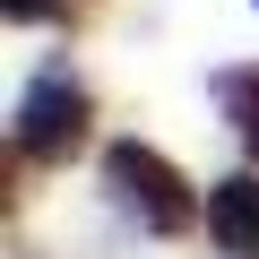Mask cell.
Returning <instances> with one entry per match:
<instances>
[{
  "label": "cell",
  "instance_id": "cell-1",
  "mask_svg": "<svg viewBox=\"0 0 259 259\" xmlns=\"http://www.w3.org/2000/svg\"><path fill=\"white\" fill-rule=\"evenodd\" d=\"M104 182H112V199L139 216V225H156V233H182L190 216H199V199H190V182L156 156V147H139V139H112L104 147Z\"/></svg>",
  "mask_w": 259,
  "mask_h": 259
},
{
  "label": "cell",
  "instance_id": "cell-2",
  "mask_svg": "<svg viewBox=\"0 0 259 259\" xmlns=\"http://www.w3.org/2000/svg\"><path fill=\"white\" fill-rule=\"evenodd\" d=\"M78 139H87V87H78L69 69H44V78L18 95V156L52 164V156H69Z\"/></svg>",
  "mask_w": 259,
  "mask_h": 259
},
{
  "label": "cell",
  "instance_id": "cell-3",
  "mask_svg": "<svg viewBox=\"0 0 259 259\" xmlns=\"http://www.w3.org/2000/svg\"><path fill=\"white\" fill-rule=\"evenodd\" d=\"M207 225H216V242L233 259H250L259 250V182H216L207 190Z\"/></svg>",
  "mask_w": 259,
  "mask_h": 259
},
{
  "label": "cell",
  "instance_id": "cell-4",
  "mask_svg": "<svg viewBox=\"0 0 259 259\" xmlns=\"http://www.w3.org/2000/svg\"><path fill=\"white\" fill-rule=\"evenodd\" d=\"M216 95L242 112V139H250V156H259V69H225V78H216Z\"/></svg>",
  "mask_w": 259,
  "mask_h": 259
},
{
  "label": "cell",
  "instance_id": "cell-5",
  "mask_svg": "<svg viewBox=\"0 0 259 259\" xmlns=\"http://www.w3.org/2000/svg\"><path fill=\"white\" fill-rule=\"evenodd\" d=\"M9 18H52V0H0Z\"/></svg>",
  "mask_w": 259,
  "mask_h": 259
}]
</instances>
